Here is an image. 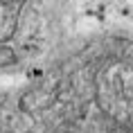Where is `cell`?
Listing matches in <instances>:
<instances>
[{"instance_id": "6da1fadb", "label": "cell", "mask_w": 133, "mask_h": 133, "mask_svg": "<svg viewBox=\"0 0 133 133\" xmlns=\"http://www.w3.org/2000/svg\"><path fill=\"white\" fill-rule=\"evenodd\" d=\"M27 111V104H7L0 106V133H16L14 129L21 122L23 115Z\"/></svg>"}]
</instances>
